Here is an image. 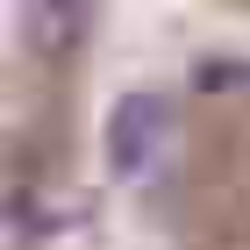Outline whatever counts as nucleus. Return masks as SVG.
<instances>
[{
  "label": "nucleus",
  "mask_w": 250,
  "mask_h": 250,
  "mask_svg": "<svg viewBox=\"0 0 250 250\" xmlns=\"http://www.w3.org/2000/svg\"><path fill=\"white\" fill-rule=\"evenodd\" d=\"M86 214V200L79 193H36V186H15L7 193V243H43V236H64Z\"/></svg>",
  "instance_id": "f03ea898"
},
{
  "label": "nucleus",
  "mask_w": 250,
  "mask_h": 250,
  "mask_svg": "<svg viewBox=\"0 0 250 250\" xmlns=\"http://www.w3.org/2000/svg\"><path fill=\"white\" fill-rule=\"evenodd\" d=\"M172 100L165 93H115V107H107V122H100V157H107V172L115 179H157V165L172 157Z\"/></svg>",
  "instance_id": "f257e3e1"
},
{
  "label": "nucleus",
  "mask_w": 250,
  "mask_h": 250,
  "mask_svg": "<svg viewBox=\"0 0 250 250\" xmlns=\"http://www.w3.org/2000/svg\"><path fill=\"white\" fill-rule=\"evenodd\" d=\"M21 36L29 43H72L79 36V7H43V0H29V7H21Z\"/></svg>",
  "instance_id": "7ed1b4c3"
}]
</instances>
